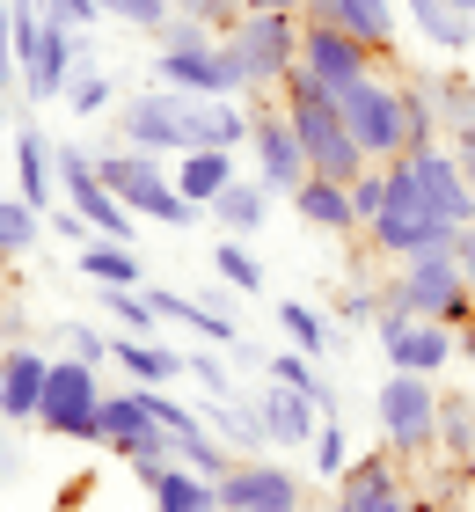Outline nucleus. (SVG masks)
<instances>
[{"label": "nucleus", "mask_w": 475, "mask_h": 512, "mask_svg": "<svg viewBox=\"0 0 475 512\" xmlns=\"http://www.w3.org/2000/svg\"><path fill=\"white\" fill-rule=\"evenodd\" d=\"M329 322H359V330H373V322H380V286H366V278H359V286H344Z\"/></svg>", "instance_id": "nucleus-42"}, {"label": "nucleus", "mask_w": 475, "mask_h": 512, "mask_svg": "<svg viewBox=\"0 0 475 512\" xmlns=\"http://www.w3.org/2000/svg\"><path fill=\"white\" fill-rule=\"evenodd\" d=\"M154 300V315L161 322H176V330H198V344H212V352H234V344H242V322L234 315H220V308H205V300H183V293H147Z\"/></svg>", "instance_id": "nucleus-24"}, {"label": "nucleus", "mask_w": 475, "mask_h": 512, "mask_svg": "<svg viewBox=\"0 0 475 512\" xmlns=\"http://www.w3.org/2000/svg\"><path fill=\"white\" fill-rule=\"evenodd\" d=\"M410 161H417L424 198L439 205V220H446V227H468V220H475V191H468V176H461L454 147H424V154H410Z\"/></svg>", "instance_id": "nucleus-20"}, {"label": "nucleus", "mask_w": 475, "mask_h": 512, "mask_svg": "<svg viewBox=\"0 0 475 512\" xmlns=\"http://www.w3.org/2000/svg\"><path fill=\"white\" fill-rule=\"evenodd\" d=\"M103 15H117V22H132V30H147V37H161L176 22V8L169 0H95Z\"/></svg>", "instance_id": "nucleus-40"}, {"label": "nucleus", "mask_w": 475, "mask_h": 512, "mask_svg": "<svg viewBox=\"0 0 475 512\" xmlns=\"http://www.w3.org/2000/svg\"><path fill=\"white\" fill-rule=\"evenodd\" d=\"M439 454L454 469H475V395L468 388H439Z\"/></svg>", "instance_id": "nucleus-27"}, {"label": "nucleus", "mask_w": 475, "mask_h": 512, "mask_svg": "<svg viewBox=\"0 0 475 512\" xmlns=\"http://www.w3.org/2000/svg\"><path fill=\"white\" fill-rule=\"evenodd\" d=\"M220 52L242 81V96H264V88H285V74L300 66V15H264V8H242L220 30Z\"/></svg>", "instance_id": "nucleus-6"}, {"label": "nucleus", "mask_w": 475, "mask_h": 512, "mask_svg": "<svg viewBox=\"0 0 475 512\" xmlns=\"http://www.w3.org/2000/svg\"><path fill=\"white\" fill-rule=\"evenodd\" d=\"M337 110H344L351 139L366 147V161H395V154H402V88H395L388 74H380V66L344 88Z\"/></svg>", "instance_id": "nucleus-12"}, {"label": "nucleus", "mask_w": 475, "mask_h": 512, "mask_svg": "<svg viewBox=\"0 0 475 512\" xmlns=\"http://www.w3.org/2000/svg\"><path fill=\"white\" fill-rule=\"evenodd\" d=\"M15 191L30 198L37 213H52V205H59V147L44 132H30V125L15 132Z\"/></svg>", "instance_id": "nucleus-22"}, {"label": "nucleus", "mask_w": 475, "mask_h": 512, "mask_svg": "<svg viewBox=\"0 0 475 512\" xmlns=\"http://www.w3.org/2000/svg\"><path fill=\"white\" fill-rule=\"evenodd\" d=\"M380 169H388V205H380V220L366 227V242H373L380 256H395V264H410V256H424V249H454L461 227H446L439 205L424 198L417 161L395 154V161H380Z\"/></svg>", "instance_id": "nucleus-5"}, {"label": "nucleus", "mask_w": 475, "mask_h": 512, "mask_svg": "<svg viewBox=\"0 0 475 512\" xmlns=\"http://www.w3.org/2000/svg\"><path fill=\"white\" fill-rule=\"evenodd\" d=\"M337 512H344V505H337Z\"/></svg>", "instance_id": "nucleus-58"}, {"label": "nucleus", "mask_w": 475, "mask_h": 512, "mask_svg": "<svg viewBox=\"0 0 475 512\" xmlns=\"http://www.w3.org/2000/svg\"><path fill=\"white\" fill-rule=\"evenodd\" d=\"M212 432H220V439H227V447L242 454V461L271 447V432H264V410H256V403H242V395H220V403H212Z\"/></svg>", "instance_id": "nucleus-32"}, {"label": "nucleus", "mask_w": 475, "mask_h": 512, "mask_svg": "<svg viewBox=\"0 0 475 512\" xmlns=\"http://www.w3.org/2000/svg\"><path fill=\"white\" fill-rule=\"evenodd\" d=\"M0 330H8V315H0Z\"/></svg>", "instance_id": "nucleus-56"}, {"label": "nucleus", "mask_w": 475, "mask_h": 512, "mask_svg": "<svg viewBox=\"0 0 475 512\" xmlns=\"http://www.w3.org/2000/svg\"><path fill=\"white\" fill-rule=\"evenodd\" d=\"M380 352H388L395 374H446V359H461V337L446 330V322H424V315H380L373 322Z\"/></svg>", "instance_id": "nucleus-14"}, {"label": "nucleus", "mask_w": 475, "mask_h": 512, "mask_svg": "<svg viewBox=\"0 0 475 512\" xmlns=\"http://www.w3.org/2000/svg\"><path fill=\"white\" fill-rule=\"evenodd\" d=\"M395 8L410 15L417 37H432L439 52H468V44H475V22L454 8V0H395Z\"/></svg>", "instance_id": "nucleus-28"}, {"label": "nucleus", "mask_w": 475, "mask_h": 512, "mask_svg": "<svg viewBox=\"0 0 475 512\" xmlns=\"http://www.w3.org/2000/svg\"><path fill=\"white\" fill-rule=\"evenodd\" d=\"M66 344H74V359H88V366H103V359H110V337H103V330H88V322H66Z\"/></svg>", "instance_id": "nucleus-46"}, {"label": "nucleus", "mask_w": 475, "mask_h": 512, "mask_svg": "<svg viewBox=\"0 0 475 512\" xmlns=\"http://www.w3.org/2000/svg\"><path fill=\"white\" fill-rule=\"evenodd\" d=\"M37 8L52 15V22H66V30H81V37L103 22V8H95V0H37Z\"/></svg>", "instance_id": "nucleus-45"}, {"label": "nucleus", "mask_w": 475, "mask_h": 512, "mask_svg": "<svg viewBox=\"0 0 475 512\" xmlns=\"http://www.w3.org/2000/svg\"><path fill=\"white\" fill-rule=\"evenodd\" d=\"M95 447L125 454L139 483H154L176 461V439L161 432V417L139 403V388H103V410H95Z\"/></svg>", "instance_id": "nucleus-10"}, {"label": "nucleus", "mask_w": 475, "mask_h": 512, "mask_svg": "<svg viewBox=\"0 0 475 512\" xmlns=\"http://www.w3.org/2000/svg\"><path fill=\"white\" fill-rule=\"evenodd\" d=\"M454 337H461V359H475V315L461 322V330H454Z\"/></svg>", "instance_id": "nucleus-53"}, {"label": "nucleus", "mask_w": 475, "mask_h": 512, "mask_svg": "<svg viewBox=\"0 0 475 512\" xmlns=\"http://www.w3.org/2000/svg\"><path fill=\"white\" fill-rule=\"evenodd\" d=\"M110 359L125 366L139 388H169L183 374V352H169V344H154V337H125V330L110 337Z\"/></svg>", "instance_id": "nucleus-25"}, {"label": "nucleus", "mask_w": 475, "mask_h": 512, "mask_svg": "<svg viewBox=\"0 0 475 512\" xmlns=\"http://www.w3.org/2000/svg\"><path fill=\"white\" fill-rule=\"evenodd\" d=\"M15 15V81L30 103H66V81H74V66L88 59V37L66 30L37 8V0H8Z\"/></svg>", "instance_id": "nucleus-4"}, {"label": "nucleus", "mask_w": 475, "mask_h": 512, "mask_svg": "<svg viewBox=\"0 0 475 512\" xmlns=\"http://www.w3.org/2000/svg\"><path fill=\"white\" fill-rule=\"evenodd\" d=\"M315 469H322V476H344V469H351V439H344V410H337V417H322V425H315Z\"/></svg>", "instance_id": "nucleus-41"}, {"label": "nucleus", "mask_w": 475, "mask_h": 512, "mask_svg": "<svg viewBox=\"0 0 475 512\" xmlns=\"http://www.w3.org/2000/svg\"><path fill=\"white\" fill-rule=\"evenodd\" d=\"M446 147H454L461 176H468V191H475V125H468V132H454V139H446Z\"/></svg>", "instance_id": "nucleus-48"}, {"label": "nucleus", "mask_w": 475, "mask_h": 512, "mask_svg": "<svg viewBox=\"0 0 475 512\" xmlns=\"http://www.w3.org/2000/svg\"><path fill=\"white\" fill-rule=\"evenodd\" d=\"M380 439H388L395 461H424L439 454V381L432 374H388L373 395Z\"/></svg>", "instance_id": "nucleus-9"}, {"label": "nucleus", "mask_w": 475, "mask_h": 512, "mask_svg": "<svg viewBox=\"0 0 475 512\" xmlns=\"http://www.w3.org/2000/svg\"><path fill=\"white\" fill-rule=\"evenodd\" d=\"M380 315H424V322L461 330V322L475 315V286H468L461 256L454 249H424L402 271H388L380 278Z\"/></svg>", "instance_id": "nucleus-3"}, {"label": "nucleus", "mask_w": 475, "mask_h": 512, "mask_svg": "<svg viewBox=\"0 0 475 512\" xmlns=\"http://www.w3.org/2000/svg\"><path fill=\"white\" fill-rule=\"evenodd\" d=\"M432 103H439V132L454 139V132H468L475 125V81H432Z\"/></svg>", "instance_id": "nucleus-38"}, {"label": "nucleus", "mask_w": 475, "mask_h": 512, "mask_svg": "<svg viewBox=\"0 0 475 512\" xmlns=\"http://www.w3.org/2000/svg\"><path fill=\"white\" fill-rule=\"evenodd\" d=\"M22 476V454H15V439L8 432H0V491H8V483Z\"/></svg>", "instance_id": "nucleus-50"}, {"label": "nucleus", "mask_w": 475, "mask_h": 512, "mask_svg": "<svg viewBox=\"0 0 475 512\" xmlns=\"http://www.w3.org/2000/svg\"><path fill=\"white\" fill-rule=\"evenodd\" d=\"M410 512H454V505H432V498H417V505H410Z\"/></svg>", "instance_id": "nucleus-54"}, {"label": "nucleus", "mask_w": 475, "mask_h": 512, "mask_svg": "<svg viewBox=\"0 0 475 512\" xmlns=\"http://www.w3.org/2000/svg\"><path fill=\"white\" fill-rule=\"evenodd\" d=\"M278 330H285V344L307 352V359H329V352H337V322H329L322 308H307V300H278Z\"/></svg>", "instance_id": "nucleus-30"}, {"label": "nucleus", "mask_w": 475, "mask_h": 512, "mask_svg": "<svg viewBox=\"0 0 475 512\" xmlns=\"http://www.w3.org/2000/svg\"><path fill=\"white\" fill-rule=\"evenodd\" d=\"M8 88H22L15 81V15H8V0H0V96Z\"/></svg>", "instance_id": "nucleus-47"}, {"label": "nucleus", "mask_w": 475, "mask_h": 512, "mask_svg": "<svg viewBox=\"0 0 475 512\" xmlns=\"http://www.w3.org/2000/svg\"><path fill=\"white\" fill-rule=\"evenodd\" d=\"M205 213H212V220H220V227H227V235H242V242H249V235H256V227H264V220H271V191H264V183H256V176H234V183H227V191H220V198H212V205H205Z\"/></svg>", "instance_id": "nucleus-26"}, {"label": "nucleus", "mask_w": 475, "mask_h": 512, "mask_svg": "<svg viewBox=\"0 0 475 512\" xmlns=\"http://www.w3.org/2000/svg\"><path fill=\"white\" fill-rule=\"evenodd\" d=\"M454 256H461V271H468V286H475V220L454 235Z\"/></svg>", "instance_id": "nucleus-51"}, {"label": "nucleus", "mask_w": 475, "mask_h": 512, "mask_svg": "<svg viewBox=\"0 0 475 512\" xmlns=\"http://www.w3.org/2000/svg\"><path fill=\"white\" fill-rule=\"evenodd\" d=\"M380 205H388V169L373 161V169L351 183V213H359V227H373V220H380Z\"/></svg>", "instance_id": "nucleus-43"}, {"label": "nucleus", "mask_w": 475, "mask_h": 512, "mask_svg": "<svg viewBox=\"0 0 475 512\" xmlns=\"http://www.w3.org/2000/svg\"><path fill=\"white\" fill-rule=\"evenodd\" d=\"M454 8H461V15H468V22H475V0H454Z\"/></svg>", "instance_id": "nucleus-55"}, {"label": "nucleus", "mask_w": 475, "mask_h": 512, "mask_svg": "<svg viewBox=\"0 0 475 512\" xmlns=\"http://www.w3.org/2000/svg\"><path fill=\"white\" fill-rule=\"evenodd\" d=\"M212 491H220V512H300V476L285 461H264V454L234 461Z\"/></svg>", "instance_id": "nucleus-16"}, {"label": "nucleus", "mask_w": 475, "mask_h": 512, "mask_svg": "<svg viewBox=\"0 0 475 512\" xmlns=\"http://www.w3.org/2000/svg\"><path fill=\"white\" fill-rule=\"evenodd\" d=\"M81 271L95 278V286H139V278H147V264H139V249L132 242H81Z\"/></svg>", "instance_id": "nucleus-33"}, {"label": "nucleus", "mask_w": 475, "mask_h": 512, "mask_svg": "<svg viewBox=\"0 0 475 512\" xmlns=\"http://www.w3.org/2000/svg\"><path fill=\"white\" fill-rule=\"evenodd\" d=\"M242 8H264V15H307V0H242Z\"/></svg>", "instance_id": "nucleus-52"}, {"label": "nucleus", "mask_w": 475, "mask_h": 512, "mask_svg": "<svg viewBox=\"0 0 475 512\" xmlns=\"http://www.w3.org/2000/svg\"><path fill=\"white\" fill-rule=\"evenodd\" d=\"M278 110H285V125H293V139H300V154H307V176H337V183H359L373 161H366V147L351 139V125H344V110H337V96H322L315 81L300 74H285V88H278Z\"/></svg>", "instance_id": "nucleus-2"}, {"label": "nucleus", "mask_w": 475, "mask_h": 512, "mask_svg": "<svg viewBox=\"0 0 475 512\" xmlns=\"http://www.w3.org/2000/svg\"><path fill=\"white\" fill-rule=\"evenodd\" d=\"M0 264H8V256H0Z\"/></svg>", "instance_id": "nucleus-57"}, {"label": "nucleus", "mask_w": 475, "mask_h": 512, "mask_svg": "<svg viewBox=\"0 0 475 512\" xmlns=\"http://www.w3.org/2000/svg\"><path fill=\"white\" fill-rule=\"evenodd\" d=\"M154 512H220V491H212V476H198V469H183V461H169L154 483Z\"/></svg>", "instance_id": "nucleus-29"}, {"label": "nucleus", "mask_w": 475, "mask_h": 512, "mask_svg": "<svg viewBox=\"0 0 475 512\" xmlns=\"http://www.w3.org/2000/svg\"><path fill=\"white\" fill-rule=\"evenodd\" d=\"M95 410H103V381H95V366L88 359H52V374H44V403H37V432L95 447Z\"/></svg>", "instance_id": "nucleus-11"}, {"label": "nucleus", "mask_w": 475, "mask_h": 512, "mask_svg": "<svg viewBox=\"0 0 475 512\" xmlns=\"http://www.w3.org/2000/svg\"><path fill=\"white\" fill-rule=\"evenodd\" d=\"M110 103H117V81L95 74V66H74V81H66V110H74V118H103Z\"/></svg>", "instance_id": "nucleus-37"}, {"label": "nucleus", "mask_w": 475, "mask_h": 512, "mask_svg": "<svg viewBox=\"0 0 475 512\" xmlns=\"http://www.w3.org/2000/svg\"><path fill=\"white\" fill-rule=\"evenodd\" d=\"M424 147H439V103H432V74H410L402 81V154Z\"/></svg>", "instance_id": "nucleus-31"}, {"label": "nucleus", "mask_w": 475, "mask_h": 512, "mask_svg": "<svg viewBox=\"0 0 475 512\" xmlns=\"http://www.w3.org/2000/svg\"><path fill=\"white\" fill-rule=\"evenodd\" d=\"M176 15H190V22H205V30H227L234 15H242V0H169Z\"/></svg>", "instance_id": "nucleus-44"}, {"label": "nucleus", "mask_w": 475, "mask_h": 512, "mask_svg": "<svg viewBox=\"0 0 475 512\" xmlns=\"http://www.w3.org/2000/svg\"><path fill=\"white\" fill-rule=\"evenodd\" d=\"M256 410H264V432L271 447H315V425H322V403L300 388H285L264 374V388H256Z\"/></svg>", "instance_id": "nucleus-18"}, {"label": "nucleus", "mask_w": 475, "mask_h": 512, "mask_svg": "<svg viewBox=\"0 0 475 512\" xmlns=\"http://www.w3.org/2000/svg\"><path fill=\"white\" fill-rule=\"evenodd\" d=\"M212 271H220L234 293H264V264H256V249L242 235H227L220 249H212Z\"/></svg>", "instance_id": "nucleus-36"}, {"label": "nucleus", "mask_w": 475, "mask_h": 512, "mask_svg": "<svg viewBox=\"0 0 475 512\" xmlns=\"http://www.w3.org/2000/svg\"><path fill=\"white\" fill-rule=\"evenodd\" d=\"M44 374H52V359L30 352V344H8V352H0V417H8V425H37Z\"/></svg>", "instance_id": "nucleus-19"}, {"label": "nucleus", "mask_w": 475, "mask_h": 512, "mask_svg": "<svg viewBox=\"0 0 475 512\" xmlns=\"http://www.w3.org/2000/svg\"><path fill=\"white\" fill-rule=\"evenodd\" d=\"M95 293H103V308H110V322H117L125 337H154V330H161L154 300L139 293V286H95Z\"/></svg>", "instance_id": "nucleus-34"}, {"label": "nucleus", "mask_w": 475, "mask_h": 512, "mask_svg": "<svg viewBox=\"0 0 475 512\" xmlns=\"http://www.w3.org/2000/svg\"><path fill=\"white\" fill-rule=\"evenodd\" d=\"M183 374L205 388V403H220V395H234V366H227V352H183Z\"/></svg>", "instance_id": "nucleus-39"}, {"label": "nucleus", "mask_w": 475, "mask_h": 512, "mask_svg": "<svg viewBox=\"0 0 475 512\" xmlns=\"http://www.w3.org/2000/svg\"><path fill=\"white\" fill-rule=\"evenodd\" d=\"M117 139L147 154H190V147H249V103L234 96H176V88H147L117 110Z\"/></svg>", "instance_id": "nucleus-1"}, {"label": "nucleus", "mask_w": 475, "mask_h": 512, "mask_svg": "<svg viewBox=\"0 0 475 512\" xmlns=\"http://www.w3.org/2000/svg\"><path fill=\"white\" fill-rule=\"evenodd\" d=\"M307 15L337 22L344 37H359L366 52H380V59L402 44V8H395V0H307Z\"/></svg>", "instance_id": "nucleus-17"}, {"label": "nucleus", "mask_w": 475, "mask_h": 512, "mask_svg": "<svg viewBox=\"0 0 475 512\" xmlns=\"http://www.w3.org/2000/svg\"><path fill=\"white\" fill-rule=\"evenodd\" d=\"M37 235H44V213H37L22 191H8V198H0V256L37 249Z\"/></svg>", "instance_id": "nucleus-35"}, {"label": "nucleus", "mask_w": 475, "mask_h": 512, "mask_svg": "<svg viewBox=\"0 0 475 512\" xmlns=\"http://www.w3.org/2000/svg\"><path fill=\"white\" fill-rule=\"evenodd\" d=\"M154 81L176 88V96H242V81H234V66L220 52V30H205V22H190V15H176L169 30H161Z\"/></svg>", "instance_id": "nucleus-8"}, {"label": "nucleus", "mask_w": 475, "mask_h": 512, "mask_svg": "<svg viewBox=\"0 0 475 512\" xmlns=\"http://www.w3.org/2000/svg\"><path fill=\"white\" fill-rule=\"evenodd\" d=\"M169 176H176V191L190 205H212L234 176H242V154H234V147H190V154L169 161Z\"/></svg>", "instance_id": "nucleus-21"}, {"label": "nucleus", "mask_w": 475, "mask_h": 512, "mask_svg": "<svg viewBox=\"0 0 475 512\" xmlns=\"http://www.w3.org/2000/svg\"><path fill=\"white\" fill-rule=\"evenodd\" d=\"M293 213L315 227V235H359V213H351V183H337V176H300Z\"/></svg>", "instance_id": "nucleus-23"}, {"label": "nucleus", "mask_w": 475, "mask_h": 512, "mask_svg": "<svg viewBox=\"0 0 475 512\" xmlns=\"http://www.w3.org/2000/svg\"><path fill=\"white\" fill-rule=\"evenodd\" d=\"M380 52H366L359 37H344L337 22H315V15H300V74L322 88V96H344L359 74H373Z\"/></svg>", "instance_id": "nucleus-13"}, {"label": "nucleus", "mask_w": 475, "mask_h": 512, "mask_svg": "<svg viewBox=\"0 0 475 512\" xmlns=\"http://www.w3.org/2000/svg\"><path fill=\"white\" fill-rule=\"evenodd\" d=\"M300 512H307V505H300Z\"/></svg>", "instance_id": "nucleus-59"}, {"label": "nucleus", "mask_w": 475, "mask_h": 512, "mask_svg": "<svg viewBox=\"0 0 475 512\" xmlns=\"http://www.w3.org/2000/svg\"><path fill=\"white\" fill-rule=\"evenodd\" d=\"M249 154H256V183H264L271 198H293L300 191L307 154H300V139H293V125H285L278 103H256L249 110Z\"/></svg>", "instance_id": "nucleus-15"}, {"label": "nucleus", "mask_w": 475, "mask_h": 512, "mask_svg": "<svg viewBox=\"0 0 475 512\" xmlns=\"http://www.w3.org/2000/svg\"><path fill=\"white\" fill-rule=\"evenodd\" d=\"M95 176L110 183V198L125 205V213H139V220H161V227H190L205 213V205H190L183 191H176V176H169V154H147V147H125L117 139L110 154H95Z\"/></svg>", "instance_id": "nucleus-7"}, {"label": "nucleus", "mask_w": 475, "mask_h": 512, "mask_svg": "<svg viewBox=\"0 0 475 512\" xmlns=\"http://www.w3.org/2000/svg\"><path fill=\"white\" fill-rule=\"evenodd\" d=\"M264 359H271V352H256L249 337H242V344H234V352H227V366H234V374H264Z\"/></svg>", "instance_id": "nucleus-49"}]
</instances>
